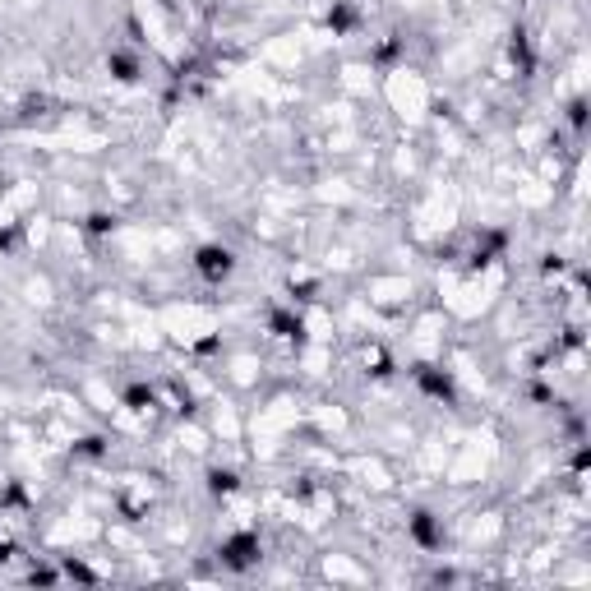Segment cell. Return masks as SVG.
Masks as SVG:
<instances>
[{
	"label": "cell",
	"instance_id": "cell-1",
	"mask_svg": "<svg viewBox=\"0 0 591 591\" xmlns=\"http://www.w3.org/2000/svg\"><path fill=\"white\" fill-rule=\"evenodd\" d=\"M226 268H231V254L226 250H203V273H208V278H218Z\"/></svg>",
	"mask_w": 591,
	"mask_h": 591
}]
</instances>
